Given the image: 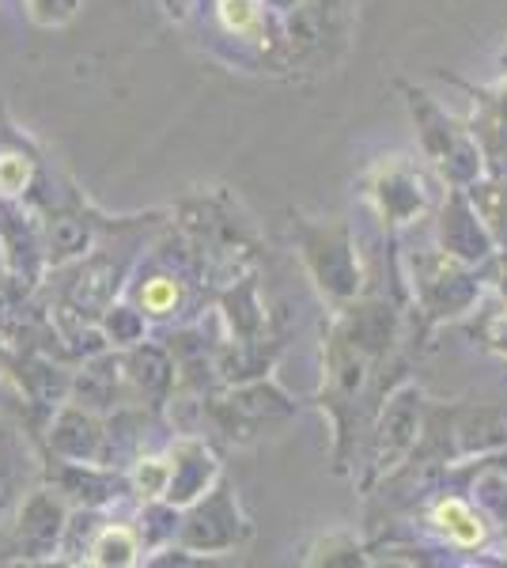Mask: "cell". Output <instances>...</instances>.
Returning <instances> with one entry per match:
<instances>
[{
  "label": "cell",
  "mask_w": 507,
  "mask_h": 568,
  "mask_svg": "<svg viewBox=\"0 0 507 568\" xmlns=\"http://www.w3.org/2000/svg\"><path fill=\"white\" fill-rule=\"evenodd\" d=\"M417 345L405 296H372L334 311L322 342V387L315 402L334 425V466L348 474L364 463L375 414L398 383L409 379L405 345Z\"/></svg>",
  "instance_id": "obj_1"
},
{
  "label": "cell",
  "mask_w": 507,
  "mask_h": 568,
  "mask_svg": "<svg viewBox=\"0 0 507 568\" xmlns=\"http://www.w3.org/2000/svg\"><path fill=\"white\" fill-rule=\"evenodd\" d=\"M398 270L405 281V296H409V318L417 342H424L428 329H436L439 323H455L463 315H474L477 300L485 292L477 265L455 258L444 246L409 251Z\"/></svg>",
  "instance_id": "obj_2"
},
{
  "label": "cell",
  "mask_w": 507,
  "mask_h": 568,
  "mask_svg": "<svg viewBox=\"0 0 507 568\" xmlns=\"http://www.w3.org/2000/svg\"><path fill=\"white\" fill-rule=\"evenodd\" d=\"M292 243L318 296L334 311L367 292L356 235L341 216H292Z\"/></svg>",
  "instance_id": "obj_3"
},
{
  "label": "cell",
  "mask_w": 507,
  "mask_h": 568,
  "mask_svg": "<svg viewBox=\"0 0 507 568\" xmlns=\"http://www.w3.org/2000/svg\"><path fill=\"white\" fill-rule=\"evenodd\" d=\"M398 91L405 95V106H409L413 125H417L420 155L432 163V171L444 179V186L466 190L469 182L488 175L481 141H477L466 122H458V118L447 114V110L439 106L428 91L405 84V80H398Z\"/></svg>",
  "instance_id": "obj_4"
},
{
  "label": "cell",
  "mask_w": 507,
  "mask_h": 568,
  "mask_svg": "<svg viewBox=\"0 0 507 568\" xmlns=\"http://www.w3.org/2000/svg\"><path fill=\"white\" fill-rule=\"evenodd\" d=\"M444 194H447V186H444V179L432 171V163L428 160L420 163V160H413V155H383L364 175V197L372 201V209L379 213L391 246L398 243L402 227L436 213Z\"/></svg>",
  "instance_id": "obj_5"
},
{
  "label": "cell",
  "mask_w": 507,
  "mask_h": 568,
  "mask_svg": "<svg viewBox=\"0 0 507 568\" xmlns=\"http://www.w3.org/2000/svg\"><path fill=\"white\" fill-rule=\"evenodd\" d=\"M292 417H296V402L265 375L227 383L201 398V420H209L232 444H251V439L265 436V428H276Z\"/></svg>",
  "instance_id": "obj_6"
},
{
  "label": "cell",
  "mask_w": 507,
  "mask_h": 568,
  "mask_svg": "<svg viewBox=\"0 0 507 568\" xmlns=\"http://www.w3.org/2000/svg\"><path fill=\"white\" fill-rule=\"evenodd\" d=\"M424 417H428V398L417 383L405 379L386 394L379 414H375L372 436H367L364 463H359V489L367 493L379 478L409 463L424 436Z\"/></svg>",
  "instance_id": "obj_7"
},
{
  "label": "cell",
  "mask_w": 507,
  "mask_h": 568,
  "mask_svg": "<svg viewBox=\"0 0 507 568\" xmlns=\"http://www.w3.org/2000/svg\"><path fill=\"white\" fill-rule=\"evenodd\" d=\"M254 527L239 508V489L220 474L216 485L182 508V524L171 546H182L197 557H216V554H235L251 542Z\"/></svg>",
  "instance_id": "obj_8"
},
{
  "label": "cell",
  "mask_w": 507,
  "mask_h": 568,
  "mask_svg": "<svg viewBox=\"0 0 507 568\" xmlns=\"http://www.w3.org/2000/svg\"><path fill=\"white\" fill-rule=\"evenodd\" d=\"M72 504L53 489L50 481H39L23 497L12 527L0 538V565H42L58 561L61 538L69 527Z\"/></svg>",
  "instance_id": "obj_9"
},
{
  "label": "cell",
  "mask_w": 507,
  "mask_h": 568,
  "mask_svg": "<svg viewBox=\"0 0 507 568\" xmlns=\"http://www.w3.org/2000/svg\"><path fill=\"white\" fill-rule=\"evenodd\" d=\"M42 481V447L20 417L0 409V538L27 493Z\"/></svg>",
  "instance_id": "obj_10"
},
{
  "label": "cell",
  "mask_w": 507,
  "mask_h": 568,
  "mask_svg": "<svg viewBox=\"0 0 507 568\" xmlns=\"http://www.w3.org/2000/svg\"><path fill=\"white\" fill-rule=\"evenodd\" d=\"M0 243H4L8 277L42 288L50 262H45V240H42V216L27 197H0Z\"/></svg>",
  "instance_id": "obj_11"
},
{
  "label": "cell",
  "mask_w": 507,
  "mask_h": 568,
  "mask_svg": "<svg viewBox=\"0 0 507 568\" xmlns=\"http://www.w3.org/2000/svg\"><path fill=\"white\" fill-rule=\"evenodd\" d=\"M42 216V240H45V262L50 270L84 258L91 246L99 243L103 216L88 205L80 194H69L58 205H34Z\"/></svg>",
  "instance_id": "obj_12"
},
{
  "label": "cell",
  "mask_w": 507,
  "mask_h": 568,
  "mask_svg": "<svg viewBox=\"0 0 507 568\" xmlns=\"http://www.w3.org/2000/svg\"><path fill=\"white\" fill-rule=\"evenodd\" d=\"M103 436H107L103 414L77 406V402H64L58 414L50 417V425H45L39 447L42 455L61 463H99L103 459Z\"/></svg>",
  "instance_id": "obj_13"
},
{
  "label": "cell",
  "mask_w": 507,
  "mask_h": 568,
  "mask_svg": "<svg viewBox=\"0 0 507 568\" xmlns=\"http://www.w3.org/2000/svg\"><path fill=\"white\" fill-rule=\"evenodd\" d=\"M69 402L95 409V414H103V417L122 406H136L133 390H129V379H125L122 349H99L84 356V361L72 368Z\"/></svg>",
  "instance_id": "obj_14"
},
{
  "label": "cell",
  "mask_w": 507,
  "mask_h": 568,
  "mask_svg": "<svg viewBox=\"0 0 507 568\" xmlns=\"http://www.w3.org/2000/svg\"><path fill=\"white\" fill-rule=\"evenodd\" d=\"M436 246H444L447 254H455V258H463L469 265H481L488 254L496 251L493 235H488V227L481 224L477 209L469 205L466 190L447 186L444 201H439V209H436Z\"/></svg>",
  "instance_id": "obj_15"
},
{
  "label": "cell",
  "mask_w": 507,
  "mask_h": 568,
  "mask_svg": "<svg viewBox=\"0 0 507 568\" xmlns=\"http://www.w3.org/2000/svg\"><path fill=\"white\" fill-rule=\"evenodd\" d=\"M122 361L136 406H149L155 414H163L174 398V387H179V372H174V356L168 345H155L144 337V342L122 349Z\"/></svg>",
  "instance_id": "obj_16"
},
{
  "label": "cell",
  "mask_w": 507,
  "mask_h": 568,
  "mask_svg": "<svg viewBox=\"0 0 507 568\" xmlns=\"http://www.w3.org/2000/svg\"><path fill=\"white\" fill-rule=\"evenodd\" d=\"M168 459H171V481H168V497L163 500H171L174 508H186V504H193L197 497H205L220 478L216 452L193 433L174 439Z\"/></svg>",
  "instance_id": "obj_17"
},
{
  "label": "cell",
  "mask_w": 507,
  "mask_h": 568,
  "mask_svg": "<svg viewBox=\"0 0 507 568\" xmlns=\"http://www.w3.org/2000/svg\"><path fill=\"white\" fill-rule=\"evenodd\" d=\"M424 524L458 549H477L488 538V519L463 489H444L424 504Z\"/></svg>",
  "instance_id": "obj_18"
},
{
  "label": "cell",
  "mask_w": 507,
  "mask_h": 568,
  "mask_svg": "<svg viewBox=\"0 0 507 568\" xmlns=\"http://www.w3.org/2000/svg\"><path fill=\"white\" fill-rule=\"evenodd\" d=\"M474 95L481 99L469 118V130L481 141L488 175H507V80L496 91H474Z\"/></svg>",
  "instance_id": "obj_19"
},
{
  "label": "cell",
  "mask_w": 507,
  "mask_h": 568,
  "mask_svg": "<svg viewBox=\"0 0 507 568\" xmlns=\"http://www.w3.org/2000/svg\"><path fill=\"white\" fill-rule=\"evenodd\" d=\"M469 205L477 209L481 224L493 235L496 251H507V175H481L466 186Z\"/></svg>",
  "instance_id": "obj_20"
},
{
  "label": "cell",
  "mask_w": 507,
  "mask_h": 568,
  "mask_svg": "<svg viewBox=\"0 0 507 568\" xmlns=\"http://www.w3.org/2000/svg\"><path fill=\"white\" fill-rule=\"evenodd\" d=\"M141 554H144V546H141L136 527L107 524L95 535L91 549H88V565H95V568H129V565L141 561Z\"/></svg>",
  "instance_id": "obj_21"
},
{
  "label": "cell",
  "mask_w": 507,
  "mask_h": 568,
  "mask_svg": "<svg viewBox=\"0 0 507 568\" xmlns=\"http://www.w3.org/2000/svg\"><path fill=\"white\" fill-rule=\"evenodd\" d=\"M103 527H107V508H84V504H77V508L69 511V527H64L58 561L88 565V549Z\"/></svg>",
  "instance_id": "obj_22"
},
{
  "label": "cell",
  "mask_w": 507,
  "mask_h": 568,
  "mask_svg": "<svg viewBox=\"0 0 507 568\" xmlns=\"http://www.w3.org/2000/svg\"><path fill=\"white\" fill-rule=\"evenodd\" d=\"M99 329H103L110 349H129V345L149 337V315L133 300H114L99 318Z\"/></svg>",
  "instance_id": "obj_23"
},
{
  "label": "cell",
  "mask_w": 507,
  "mask_h": 568,
  "mask_svg": "<svg viewBox=\"0 0 507 568\" xmlns=\"http://www.w3.org/2000/svg\"><path fill=\"white\" fill-rule=\"evenodd\" d=\"M182 524V508H174L171 500H144L141 504V519H136V535H141L144 554L155 549H168L179 535Z\"/></svg>",
  "instance_id": "obj_24"
},
{
  "label": "cell",
  "mask_w": 507,
  "mask_h": 568,
  "mask_svg": "<svg viewBox=\"0 0 507 568\" xmlns=\"http://www.w3.org/2000/svg\"><path fill=\"white\" fill-rule=\"evenodd\" d=\"M372 557H364V546L356 542V535H348V530H329V535L315 538V542L307 546V554H303V565H367Z\"/></svg>",
  "instance_id": "obj_25"
},
{
  "label": "cell",
  "mask_w": 507,
  "mask_h": 568,
  "mask_svg": "<svg viewBox=\"0 0 507 568\" xmlns=\"http://www.w3.org/2000/svg\"><path fill=\"white\" fill-rule=\"evenodd\" d=\"M39 179V160L23 152V141L0 149V197H27Z\"/></svg>",
  "instance_id": "obj_26"
},
{
  "label": "cell",
  "mask_w": 507,
  "mask_h": 568,
  "mask_svg": "<svg viewBox=\"0 0 507 568\" xmlns=\"http://www.w3.org/2000/svg\"><path fill=\"white\" fill-rule=\"evenodd\" d=\"M216 12H220V23H224L227 34L246 39V42L262 39V27H265L262 0H216Z\"/></svg>",
  "instance_id": "obj_27"
},
{
  "label": "cell",
  "mask_w": 507,
  "mask_h": 568,
  "mask_svg": "<svg viewBox=\"0 0 507 568\" xmlns=\"http://www.w3.org/2000/svg\"><path fill=\"white\" fill-rule=\"evenodd\" d=\"M129 481H133V497L136 500H163L168 497V481H171V459L168 455H141L129 466Z\"/></svg>",
  "instance_id": "obj_28"
},
{
  "label": "cell",
  "mask_w": 507,
  "mask_h": 568,
  "mask_svg": "<svg viewBox=\"0 0 507 568\" xmlns=\"http://www.w3.org/2000/svg\"><path fill=\"white\" fill-rule=\"evenodd\" d=\"M466 334L474 337L481 349L507 361V304H493L485 311L474 307V318L466 323Z\"/></svg>",
  "instance_id": "obj_29"
},
{
  "label": "cell",
  "mask_w": 507,
  "mask_h": 568,
  "mask_svg": "<svg viewBox=\"0 0 507 568\" xmlns=\"http://www.w3.org/2000/svg\"><path fill=\"white\" fill-rule=\"evenodd\" d=\"M23 8L39 27H61L80 12V0H23Z\"/></svg>",
  "instance_id": "obj_30"
},
{
  "label": "cell",
  "mask_w": 507,
  "mask_h": 568,
  "mask_svg": "<svg viewBox=\"0 0 507 568\" xmlns=\"http://www.w3.org/2000/svg\"><path fill=\"white\" fill-rule=\"evenodd\" d=\"M477 273H481V281L500 296V304H507V251H493L477 265Z\"/></svg>",
  "instance_id": "obj_31"
},
{
  "label": "cell",
  "mask_w": 507,
  "mask_h": 568,
  "mask_svg": "<svg viewBox=\"0 0 507 568\" xmlns=\"http://www.w3.org/2000/svg\"><path fill=\"white\" fill-rule=\"evenodd\" d=\"M262 4H265V16H273V20L288 23L292 16H300L303 8L311 4V0H262Z\"/></svg>",
  "instance_id": "obj_32"
},
{
  "label": "cell",
  "mask_w": 507,
  "mask_h": 568,
  "mask_svg": "<svg viewBox=\"0 0 507 568\" xmlns=\"http://www.w3.org/2000/svg\"><path fill=\"white\" fill-rule=\"evenodd\" d=\"M163 8H168L171 20H186L190 8H193V0H163Z\"/></svg>",
  "instance_id": "obj_33"
},
{
  "label": "cell",
  "mask_w": 507,
  "mask_h": 568,
  "mask_svg": "<svg viewBox=\"0 0 507 568\" xmlns=\"http://www.w3.org/2000/svg\"><path fill=\"white\" fill-rule=\"evenodd\" d=\"M8 356H12V345H8V337H4V334H0V372H4Z\"/></svg>",
  "instance_id": "obj_34"
},
{
  "label": "cell",
  "mask_w": 507,
  "mask_h": 568,
  "mask_svg": "<svg viewBox=\"0 0 507 568\" xmlns=\"http://www.w3.org/2000/svg\"><path fill=\"white\" fill-rule=\"evenodd\" d=\"M0 402H12V406H16V394H12V387H8L4 375H0Z\"/></svg>",
  "instance_id": "obj_35"
},
{
  "label": "cell",
  "mask_w": 507,
  "mask_h": 568,
  "mask_svg": "<svg viewBox=\"0 0 507 568\" xmlns=\"http://www.w3.org/2000/svg\"><path fill=\"white\" fill-rule=\"evenodd\" d=\"M8 277V262H4V243H0V281Z\"/></svg>",
  "instance_id": "obj_36"
}]
</instances>
